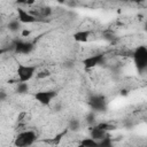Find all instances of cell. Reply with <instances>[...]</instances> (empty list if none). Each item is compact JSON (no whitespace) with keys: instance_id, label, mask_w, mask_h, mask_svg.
<instances>
[{"instance_id":"10","label":"cell","mask_w":147,"mask_h":147,"mask_svg":"<svg viewBox=\"0 0 147 147\" xmlns=\"http://www.w3.org/2000/svg\"><path fill=\"white\" fill-rule=\"evenodd\" d=\"M90 36H91L90 30H79V31L75 32L72 37H74V40L77 42H86V41H88Z\"/></svg>"},{"instance_id":"3","label":"cell","mask_w":147,"mask_h":147,"mask_svg":"<svg viewBox=\"0 0 147 147\" xmlns=\"http://www.w3.org/2000/svg\"><path fill=\"white\" fill-rule=\"evenodd\" d=\"M36 139H37L36 133L31 130H26V131L21 132L17 136L15 140V145L16 146H30L36 141Z\"/></svg>"},{"instance_id":"16","label":"cell","mask_w":147,"mask_h":147,"mask_svg":"<svg viewBox=\"0 0 147 147\" xmlns=\"http://www.w3.org/2000/svg\"><path fill=\"white\" fill-rule=\"evenodd\" d=\"M69 129L72 130V131H77V130L79 129V121H77V119H71L70 125H69Z\"/></svg>"},{"instance_id":"23","label":"cell","mask_w":147,"mask_h":147,"mask_svg":"<svg viewBox=\"0 0 147 147\" xmlns=\"http://www.w3.org/2000/svg\"><path fill=\"white\" fill-rule=\"evenodd\" d=\"M121 94H122V95H126V94H127V91H125V90H123V91L121 92Z\"/></svg>"},{"instance_id":"1","label":"cell","mask_w":147,"mask_h":147,"mask_svg":"<svg viewBox=\"0 0 147 147\" xmlns=\"http://www.w3.org/2000/svg\"><path fill=\"white\" fill-rule=\"evenodd\" d=\"M133 60L136 63L137 69L142 72L147 69V47L146 46H139L134 49L133 54Z\"/></svg>"},{"instance_id":"9","label":"cell","mask_w":147,"mask_h":147,"mask_svg":"<svg viewBox=\"0 0 147 147\" xmlns=\"http://www.w3.org/2000/svg\"><path fill=\"white\" fill-rule=\"evenodd\" d=\"M106 136H107V132L103 131L102 129H100L98 125H96V126H92V127L90 129V137L93 138L94 140H96L98 142H99L101 139H103Z\"/></svg>"},{"instance_id":"11","label":"cell","mask_w":147,"mask_h":147,"mask_svg":"<svg viewBox=\"0 0 147 147\" xmlns=\"http://www.w3.org/2000/svg\"><path fill=\"white\" fill-rule=\"evenodd\" d=\"M20 28H21V22H20L18 20H11V21L8 23V29H9V31H11V32L18 31Z\"/></svg>"},{"instance_id":"13","label":"cell","mask_w":147,"mask_h":147,"mask_svg":"<svg viewBox=\"0 0 147 147\" xmlns=\"http://www.w3.org/2000/svg\"><path fill=\"white\" fill-rule=\"evenodd\" d=\"M80 145L82 146H87V147H92V146H98V141L94 140L93 138H85L80 141Z\"/></svg>"},{"instance_id":"15","label":"cell","mask_w":147,"mask_h":147,"mask_svg":"<svg viewBox=\"0 0 147 147\" xmlns=\"http://www.w3.org/2000/svg\"><path fill=\"white\" fill-rule=\"evenodd\" d=\"M37 0H16V3L23 6H33Z\"/></svg>"},{"instance_id":"5","label":"cell","mask_w":147,"mask_h":147,"mask_svg":"<svg viewBox=\"0 0 147 147\" xmlns=\"http://www.w3.org/2000/svg\"><path fill=\"white\" fill-rule=\"evenodd\" d=\"M105 60V55L103 54H94V55H90L86 59L83 60V67L85 69H92L95 68L96 65L101 64Z\"/></svg>"},{"instance_id":"12","label":"cell","mask_w":147,"mask_h":147,"mask_svg":"<svg viewBox=\"0 0 147 147\" xmlns=\"http://www.w3.org/2000/svg\"><path fill=\"white\" fill-rule=\"evenodd\" d=\"M16 91H17L20 94L28 93V91H29V85H28V83H26V82H20V83H17Z\"/></svg>"},{"instance_id":"20","label":"cell","mask_w":147,"mask_h":147,"mask_svg":"<svg viewBox=\"0 0 147 147\" xmlns=\"http://www.w3.org/2000/svg\"><path fill=\"white\" fill-rule=\"evenodd\" d=\"M86 122L90 123V124H91V123L93 124V123L95 122V116H94V114H90V115L86 117Z\"/></svg>"},{"instance_id":"6","label":"cell","mask_w":147,"mask_h":147,"mask_svg":"<svg viewBox=\"0 0 147 147\" xmlns=\"http://www.w3.org/2000/svg\"><path fill=\"white\" fill-rule=\"evenodd\" d=\"M88 105L94 111H103L107 108V102L102 95H93L90 99Z\"/></svg>"},{"instance_id":"8","label":"cell","mask_w":147,"mask_h":147,"mask_svg":"<svg viewBox=\"0 0 147 147\" xmlns=\"http://www.w3.org/2000/svg\"><path fill=\"white\" fill-rule=\"evenodd\" d=\"M13 48L16 53L18 54H30L31 51L33 49V45L31 42H28V41H16L14 45H13Z\"/></svg>"},{"instance_id":"18","label":"cell","mask_w":147,"mask_h":147,"mask_svg":"<svg viewBox=\"0 0 147 147\" xmlns=\"http://www.w3.org/2000/svg\"><path fill=\"white\" fill-rule=\"evenodd\" d=\"M40 13H41L42 16H49L52 14V9L49 7H45V8L40 9Z\"/></svg>"},{"instance_id":"21","label":"cell","mask_w":147,"mask_h":147,"mask_svg":"<svg viewBox=\"0 0 147 147\" xmlns=\"http://www.w3.org/2000/svg\"><path fill=\"white\" fill-rule=\"evenodd\" d=\"M31 34V31L30 30H23L22 31V37H29Z\"/></svg>"},{"instance_id":"24","label":"cell","mask_w":147,"mask_h":147,"mask_svg":"<svg viewBox=\"0 0 147 147\" xmlns=\"http://www.w3.org/2000/svg\"><path fill=\"white\" fill-rule=\"evenodd\" d=\"M56 2H59V3H63V2H65L67 0H55Z\"/></svg>"},{"instance_id":"14","label":"cell","mask_w":147,"mask_h":147,"mask_svg":"<svg viewBox=\"0 0 147 147\" xmlns=\"http://www.w3.org/2000/svg\"><path fill=\"white\" fill-rule=\"evenodd\" d=\"M98 146H111V140L108 136H106L103 139H101L99 142H98Z\"/></svg>"},{"instance_id":"2","label":"cell","mask_w":147,"mask_h":147,"mask_svg":"<svg viewBox=\"0 0 147 147\" xmlns=\"http://www.w3.org/2000/svg\"><path fill=\"white\" fill-rule=\"evenodd\" d=\"M37 67L36 65H25V64H18L16 69V75L18 78V82H29L32 79V77L36 75Z\"/></svg>"},{"instance_id":"7","label":"cell","mask_w":147,"mask_h":147,"mask_svg":"<svg viewBox=\"0 0 147 147\" xmlns=\"http://www.w3.org/2000/svg\"><path fill=\"white\" fill-rule=\"evenodd\" d=\"M17 20L24 24H31V23L37 22V17L32 13H30L21 7L17 8Z\"/></svg>"},{"instance_id":"4","label":"cell","mask_w":147,"mask_h":147,"mask_svg":"<svg viewBox=\"0 0 147 147\" xmlns=\"http://www.w3.org/2000/svg\"><path fill=\"white\" fill-rule=\"evenodd\" d=\"M56 96V92L55 91H47V90H44V91H38L34 93V99L38 103L42 105V106H47L49 105L53 99Z\"/></svg>"},{"instance_id":"19","label":"cell","mask_w":147,"mask_h":147,"mask_svg":"<svg viewBox=\"0 0 147 147\" xmlns=\"http://www.w3.org/2000/svg\"><path fill=\"white\" fill-rule=\"evenodd\" d=\"M51 74H49V71L48 70H42V71H40L38 75H37V77L38 78H46V77H48Z\"/></svg>"},{"instance_id":"17","label":"cell","mask_w":147,"mask_h":147,"mask_svg":"<svg viewBox=\"0 0 147 147\" xmlns=\"http://www.w3.org/2000/svg\"><path fill=\"white\" fill-rule=\"evenodd\" d=\"M98 126H99L100 129H102L103 131H106V132L109 131V130H113V125H110L109 123H105V122H103V123H99Z\"/></svg>"},{"instance_id":"22","label":"cell","mask_w":147,"mask_h":147,"mask_svg":"<svg viewBox=\"0 0 147 147\" xmlns=\"http://www.w3.org/2000/svg\"><path fill=\"white\" fill-rule=\"evenodd\" d=\"M129 1H131V2H133V3H142L145 0H129Z\"/></svg>"}]
</instances>
